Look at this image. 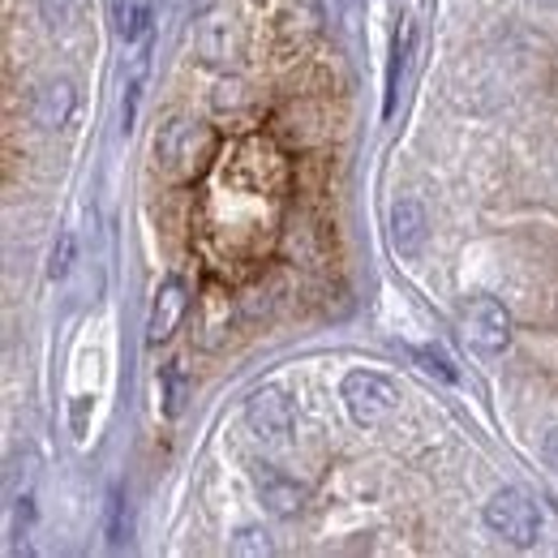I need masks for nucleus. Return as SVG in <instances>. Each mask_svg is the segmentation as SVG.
I'll use <instances>...</instances> for the list:
<instances>
[{"instance_id":"9b49d317","label":"nucleus","mask_w":558,"mask_h":558,"mask_svg":"<svg viewBox=\"0 0 558 558\" xmlns=\"http://www.w3.org/2000/svg\"><path fill=\"white\" fill-rule=\"evenodd\" d=\"M155 26V4L150 0H121L117 4V35L125 44H142Z\"/></svg>"},{"instance_id":"7ed1b4c3","label":"nucleus","mask_w":558,"mask_h":558,"mask_svg":"<svg viewBox=\"0 0 558 558\" xmlns=\"http://www.w3.org/2000/svg\"><path fill=\"white\" fill-rule=\"evenodd\" d=\"M340 396H344V409L356 425H378L400 404V387L387 374H374V369H352L344 387H340Z\"/></svg>"},{"instance_id":"f8f14e48","label":"nucleus","mask_w":558,"mask_h":558,"mask_svg":"<svg viewBox=\"0 0 558 558\" xmlns=\"http://www.w3.org/2000/svg\"><path fill=\"white\" fill-rule=\"evenodd\" d=\"M159 391H163V417H181V409L190 400V374L181 361H168L159 369Z\"/></svg>"},{"instance_id":"4468645a","label":"nucleus","mask_w":558,"mask_h":558,"mask_svg":"<svg viewBox=\"0 0 558 558\" xmlns=\"http://www.w3.org/2000/svg\"><path fill=\"white\" fill-rule=\"evenodd\" d=\"M142 86H146V61H134V70L125 77V95H121V130L130 134L134 121H138V108H142Z\"/></svg>"},{"instance_id":"dca6fc26","label":"nucleus","mask_w":558,"mask_h":558,"mask_svg":"<svg viewBox=\"0 0 558 558\" xmlns=\"http://www.w3.org/2000/svg\"><path fill=\"white\" fill-rule=\"evenodd\" d=\"M417 361L429 369V374H438L442 383H460V369L451 365V356L442 349H417Z\"/></svg>"},{"instance_id":"6e6552de","label":"nucleus","mask_w":558,"mask_h":558,"mask_svg":"<svg viewBox=\"0 0 558 558\" xmlns=\"http://www.w3.org/2000/svg\"><path fill=\"white\" fill-rule=\"evenodd\" d=\"M387 223H391V245H396L404 258L421 254L429 219H425V207H421L417 198H396V203H391V219H387Z\"/></svg>"},{"instance_id":"f257e3e1","label":"nucleus","mask_w":558,"mask_h":558,"mask_svg":"<svg viewBox=\"0 0 558 558\" xmlns=\"http://www.w3.org/2000/svg\"><path fill=\"white\" fill-rule=\"evenodd\" d=\"M215 155V130L190 117H172L159 125L155 134V159L168 177L177 181H194Z\"/></svg>"},{"instance_id":"f03ea898","label":"nucleus","mask_w":558,"mask_h":558,"mask_svg":"<svg viewBox=\"0 0 558 558\" xmlns=\"http://www.w3.org/2000/svg\"><path fill=\"white\" fill-rule=\"evenodd\" d=\"M486 529L494 537H502L507 546H533L537 542V533H542V507L524 494V489H498V494H489L486 502Z\"/></svg>"},{"instance_id":"20e7f679","label":"nucleus","mask_w":558,"mask_h":558,"mask_svg":"<svg viewBox=\"0 0 558 558\" xmlns=\"http://www.w3.org/2000/svg\"><path fill=\"white\" fill-rule=\"evenodd\" d=\"M460 327H464V340L486 356H502L511 349V314L494 296H473L460 314Z\"/></svg>"},{"instance_id":"f3484780","label":"nucleus","mask_w":558,"mask_h":558,"mask_svg":"<svg viewBox=\"0 0 558 558\" xmlns=\"http://www.w3.org/2000/svg\"><path fill=\"white\" fill-rule=\"evenodd\" d=\"M70 267H73V236L61 232V241H57V250H52V263H48V279H65Z\"/></svg>"},{"instance_id":"2eb2a0df","label":"nucleus","mask_w":558,"mask_h":558,"mask_svg":"<svg viewBox=\"0 0 558 558\" xmlns=\"http://www.w3.org/2000/svg\"><path fill=\"white\" fill-rule=\"evenodd\" d=\"M130 542V502L121 489H112V502H108V546H121Z\"/></svg>"},{"instance_id":"0eeeda50","label":"nucleus","mask_w":558,"mask_h":558,"mask_svg":"<svg viewBox=\"0 0 558 558\" xmlns=\"http://www.w3.org/2000/svg\"><path fill=\"white\" fill-rule=\"evenodd\" d=\"M185 310H190V296H185V283L181 279H163L159 292H155V305H150V323H146V340L150 344H168L181 323H185Z\"/></svg>"},{"instance_id":"6ab92c4d","label":"nucleus","mask_w":558,"mask_h":558,"mask_svg":"<svg viewBox=\"0 0 558 558\" xmlns=\"http://www.w3.org/2000/svg\"><path fill=\"white\" fill-rule=\"evenodd\" d=\"M267 550H271V546H267V542H258V533H250V529L232 542V555H267Z\"/></svg>"},{"instance_id":"aec40b11","label":"nucleus","mask_w":558,"mask_h":558,"mask_svg":"<svg viewBox=\"0 0 558 558\" xmlns=\"http://www.w3.org/2000/svg\"><path fill=\"white\" fill-rule=\"evenodd\" d=\"M542 456L550 460V469H558V429L546 434V442H542Z\"/></svg>"},{"instance_id":"a211bd4d","label":"nucleus","mask_w":558,"mask_h":558,"mask_svg":"<svg viewBox=\"0 0 558 558\" xmlns=\"http://www.w3.org/2000/svg\"><path fill=\"white\" fill-rule=\"evenodd\" d=\"M44 17H48V26H52V31H57V26H70L73 0H44Z\"/></svg>"},{"instance_id":"423d86ee","label":"nucleus","mask_w":558,"mask_h":558,"mask_svg":"<svg viewBox=\"0 0 558 558\" xmlns=\"http://www.w3.org/2000/svg\"><path fill=\"white\" fill-rule=\"evenodd\" d=\"M77 112V90H73L70 77H52L44 86H35L31 95V121L39 130H65Z\"/></svg>"},{"instance_id":"39448f33","label":"nucleus","mask_w":558,"mask_h":558,"mask_svg":"<svg viewBox=\"0 0 558 558\" xmlns=\"http://www.w3.org/2000/svg\"><path fill=\"white\" fill-rule=\"evenodd\" d=\"M245 421H250V429H254L263 442H288V434H292V425H296V409H292V400H288L283 391L263 387V391L250 396Z\"/></svg>"},{"instance_id":"1a4fd4ad","label":"nucleus","mask_w":558,"mask_h":558,"mask_svg":"<svg viewBox=\"0 0 558 558\" xmlns=\"http://www.w3.org/2000/svg\"><path fill=\"white\" fill-rule=\"evenodd\" d=\"M254 486L263 494V502H267V511L271 515H292L296 507H301V489L292 477H283L279 469L271 464H254Z\"/></svg>"},{"instance_id":"ddd939ff","label":"nucleus","mask_w":558,"mask_h":558,"mask_svg":"<svg viewBox=\"0 0 558 558\" xmlns=\"http://www.w3.org/2000/svg\"><path fill=\"white\" fill-rule=\"evenodd\" d=\"M409 48H413V22H404L400 26V35H396V48H391V70H387V117L396 112V95H400V73L409 65Z\"/></svg>"},{"instance_id":"9d476101","label":"nucleus","mask_w":558,"mask_h":558,"mask_svg":"<svg viewBox=\"0 0 558 558\" xmlns=\"http://www.w3.org/2000/svg\"><path fill=\"white\" fill-rule=\"evenodd\" d=\"M194 44H198V57L207 65H223L228 52H232V26H228V17L223 13H207L198 22V39Z\"/></svg>"}]
</instances>
